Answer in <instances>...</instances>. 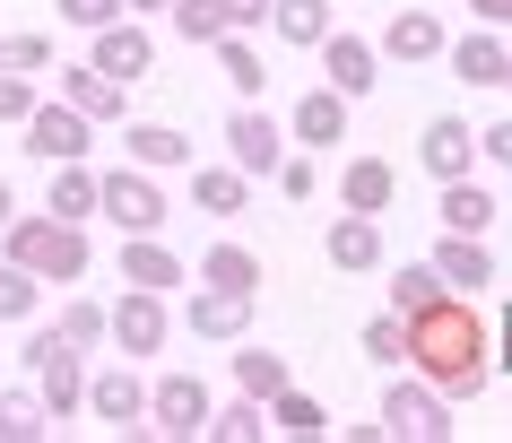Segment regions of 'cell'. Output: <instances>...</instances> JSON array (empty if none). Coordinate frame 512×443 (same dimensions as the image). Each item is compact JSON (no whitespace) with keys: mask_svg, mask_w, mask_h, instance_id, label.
Wrapping results in <instances>:
<instances>
[{"mask_svg":"<svg viewBox=\"0 0 512 443\" xmlns=\"http://www.w3.org/2000/svg\"><path fill=\"white\" fill-rule=\"evenodd\" d=\"M408 374H426L452 409H460V400H478V391L495 383V339H486L478 296L443 287L426 313H408Z\"/></svg>","mask_w":512,"mask_h":443,"instance_id":"cell-1","label":"cell"},{"mask_svg":"<svg viewBox=\"0 0 512 443\" xmlns=\"http://www.w3.org/2000/svg\"><path fill=\"white\" fill-rule=\"evenodd\" d=\"M0 261H18V270H35L44 287H79L87 278V261H96V244H87V226H70V218H18L9 209V226H0Z\"/></svg>","mask_w":512,"mask_h":443,"instance_id":"cell-2","label":"cell"},{"mask_svg":"<svg viewBox=\"0 0 512 443\" xmlns=\"http://www.w3.org/2000/svg\"><path fill=\"white\" fill-rule=\"evenodd\" d=\"M382 435L391 443H452V400L426 383V374H391V391H382Z\"/></svg>","mask_w":512,"mask_h":443,"instance_id":"cell-3","label":"cell"},{"mask_svg":"<svg viewBox=\"0 0 512 443\" xmlns=\"http://www.w3.org/2000/svg\"><path fill=\"white\" fill-rule=\"evenodd\" d=\"M96 218H113L122 235H165V183L148 166H105L96 174Z\"/></svg>","mask_w":512,"mask_h":443,"instance_id":"cell-4","label":"cell"},{"mask_svg":"<svg viewBox=\"0 0 512 443\" xmlns=\"http://www.w3.org/2000/svg\"><path fill=\"white\" fill-rule=\"evenodd\" d=\"M165 339H174V313H165L157 287H122L105 305V348L113 357H165Z\"/></svg>","mask_w":512,"mask_h":443,"instance_id":"cell-5","label":"cell"},{"mask_svg":"<svg viewBox=\"0 0 512 443\" xmlns=\"http://www.w3.org/2000/svg\"><path fill=\"white\" fill-rule=\"evenodd\" d=\"M209 409H217V391L200 383V374H157V383H148V435L157 443H200Z\"/></svg>","mask_w":512,"mask_h":443,"instance_id":"cell-6","label":"cell"},{"mask_svg":"<svg viewBox=\"0 0 512 443\" xmlns=\"http://www.w3.org/2000/svg\"><path fill=\"white\" fill-rule=\"evenodd\" d=\"M18 131H27V157H44V166L87 157V148H96V122H87L79 105H61V96H35V113L18 122Z\"/></svg>","mask_w":512,"mask_h":443,"instance_id":"cell-7","label":"cell"},{"mask_svg":"<svg viewBox=\"0 0 512 443\" xmlns=\"http://www.w3.org/2000/svg\"><path fill=\"white\" fill-rule=\"evenodd\" d=\"M252 313H261V296H235V287H191V296H183V331L209 339V348H235V339H252Z\"/></svg>","mask_w":512,"mask_h":443,"instance_id":"cell-8","label":"cell"},{"mask_svg":"<svg viewBox=\"0 0 512 443\" xmlns=\"http://www.w3.org/2000/svg\"><path fill=\"white\" fill-rule=\"evenodd\" d=\"M313 53H322V87H339L348 105H365V96L382 87V44H365V35L330 27L322 44H313Z\"/></svg>","mask_w":512,"mask_h":443,"instance_id":"cell-9","label":"cell"},{"mask_svg":"<svg viewBox=\"0 0 512 443\" xmlns=\"http://www.w3.org/2000/svg\"><path fill=\"white\" fill-rule=\"evenodd\" d=\"M87 417L113 426V435H148V383H139V365H105V374H87Z\"/></svg>","mask_w":512,"mask_h":443,"instance_id":"cell-10","label":"cell"},{"mask_svg":"<svg viewBox=\"0 0 512 443\" xmlns=\"http://www.w3.org/2000/svg\"><path fill=\"white\" fill-rule=\"evenodd\" d=\"M417 166H426V183H460V174H478V122L434 113L426 131H417Z\"/></svg>","mask_w":512,"mask_h":443,"instance_id":"cell-11","label":"cell"},{"mask_svg":"<svg viewBox=\"0 0 512 443\" xmlns=\"http://www.w3.org/2000/svg\"><path fill=\"white\" fill-rule=\"evenodd\" d=\"M53 96L61 105H79L96 131H113V122H131V87L122 79H105L96 61H70V70H53Z\"/></svg>","mask_w":512,"mask_h":443,"instance_id":"cell-12","label":"cell"},{"mask_svg":"<svg viewBox=\"0 0 512 443\" xmlns=\"http://www.w3.org/2000/svg\"><path fill=\"white\" fill-rule=\"evenodd\" d=\"M278 157H287V122L261 113V105H243L235 122H226V166H243L261 183V174H278Z\"/></svg>","mask_w":512,"mask_h":443,"instance_id":"cell-13","label":"cell"},{"mask_svg":"<svg viewBox=\"0 0 512 443\" xmlns=\"http://www.w3.org/2000/svg\"><path fill=\"white\" fill-rule=\"evenodd\" d=\"M87 61H96V70H105V79H157V44H148V27H139V18H113V27H96L87 35Z\"/></svg>","mask_w":512,"mask_h":443,"instance_id":"cell-14","label":"cell"},{"mask_svg":"<svg viewBox=\"0 0 512 443\" xmlns=\"http://www.w3.org/2000/svg\"><path fill=\"white\" fill-rule=\"evenodd\" d=\"M287 148H348V96L339 87H304L287 105Z\"/></svg>","mask_w":512,"mask_h":443,"instance_id":"cell-15","label":"cell"},{"mask_svg":"<svg viewBox=\"0 0 512 443\" xmlns=\"http://www.w3.org/2000/svg\"><path fill=\"white\" fill-rule=\"evenodd\" d=\"M35 400H44L53 426H70V417L87 409V365H79V348H44V357H35Z\"/></svg>","mask_w":512,"mask_h":443,"instance_id":"cell-16","label":"cell"},{"mask_svg":"<svg viewBox=\"0 0 512 443\" xmlns=\"http://www.w3.org/2000/svg\"><path fill=\"white\" fill-rule=\"evenodd\" d=\"M426 261H434V278H443V287H460V296L495 287V252H486V235H452V226H443Z\"/></svg>","mask_w":512,"mask_h":443,"instance_id":"cell-17","label":"cell"},{"mask_svg":"<svg viewBox=\"0 0 512 443\" xmlns=\"http://www.w3.org/2000/svg\"><path fill=\"white\" fill-rule=\"evenodd\" d=\"M322 252H330V270H348V278L382 270V218H365V209H339V218H330V235H322Z\"/></svg>","mask_w":512,"mask_h":443,"instance_id":"cell-18","label":"cell"},{"mask_svg":"<svg viewBox=\"0 0 512 443\" xmlns=\"http://www.w3.org/2000/svg\"><path fill=\"white\" fill-rule=\"evenodd\" d=\"M443 18L434 9H391V27H382V61H408V70H426V61H443Z\"/></svg>","mask_w":512,"mask_h":443,"instance_id":"cell-19","label":"cell"},{"mask_svg":"<svg viewBox=\"0 0 512 443\" xmlns=\"http://www.w3.org/2000/svg\"><path fill=\"white\" fill-rule=\"evenodd\" d=\"M391 192H400V166H391V157H374V148H356L348 166H339V209L382 218V209H391Z\"/></svg>","mask_w":512,"mask_h":443,"instance_id":"cell-20","label":"cell"},{"mask_svg":"<svg viewBox=\"0 0 512 443\" xmlns=\"http://www.w3.org/2000/svg\"><path fill=\"white\" fill-rule=\"evenodd\" d=\"M183 252L165 244V235H122V287H157V296H174L183 287Z\"/></svg>","mask_w":512,"mask_h":443,"instance_id":"cell-21","label":"cell"},{"mask_svg":"<svg viewBox=\"0 0 512 443\" xmlns=\"http://www.w3.org/2000/svg\"><path fill=\"white\" fill-rule=\"evenodd\" d=\"M443 61H452V79H460V87H504L512 44H504L495 27H469V35H452V44H443Z\"/></svg>","mask_w":512,"mask_h":443,"instance_id":"cell-22","label":"cell"},{"mask_svg":"<svg viewBox=\"0 0 512 443\" xmlns=\"http://www.w3.org/2000/svg\"><path fill=\"white\" fill-rule=\"evenodd\" d=\"M113 131H122V157L148 166V174H183L191 166V139L174 122H113Z\"/></svg>","mask_w":512,"mask_h":443,"instance_id":"cell-23","label":"cell"},{"mask_svg":"<svg viewBox=\"0 0 512 443\" xmlns=\"http://www.w3.org/2000/svg\"><path fill=\"white\" fill-rule=\"evenodd\" d=\"M191 209L200 218H243L252 209V174L243 166H191Z\"/></svg>","mask_w":512,"mask_h":443,"instance_id":"cell-24","label":"cell"},{"mask_svg":"<svg viewBox=\"0 0 512 443\" xmlns=\"http://www.w3.org/2000/svg\"><path fill=\"white\" fill-rule=\"evenodd\" d=\"M261 409H270V435H278V443H322V435H330V409L313 400V391H296V383L270 391Z\"/></svg>","mask_w":512,"mask_h":443,"instance_id":"cell-25","label":"cell"},{"mask_svg":"<svg viewBox=\"0 0 512 443\" xmlns=\"http://www.w3.org/2000/svg\"><path fill=\"white\" fill-rule=\"evenodd\" d=\"M200 287H235V296H261V252L235 244V235H217L200 252Z\"/></svg>","mask_w":512,"mask_h":443,"instance_id":"cell-26","label":"cell"},{"mask_svg":"<svg viewBox=\"0 0 512 443\" xmlns=\"http://www.w3.org/2000/svg\"><path fill=\"white\" fill-rule=\"evenodd\" d=\"M330 27H339V18H330V0H270V35L287 44V53H313Z\"/></svg>","mask_w":512,"mask_h":443,"instance_id":"cell-27","label":"cell"},{"mask_svg":"<svg viewBox=\"0 0 512 443\" xmlns=\"http://www.w3.org/2000/svg\"><path fill=\"white\" fill-rule=\"evenodd\" d=\"M434 209H443V226H452V235H486V226H495V192H486L478 174H460V183H434Z\"/></svg>","mask_w":512,"mask_h":443,"instance_id":"cell-28","label":"cell"},{"mask_svg":"<svg viewBox=\"0 0 512 443\" xmlns=\"http://www.w3.org/2000/svg\"><path fill=\"white\" fill-rule=\"evenodd\" d=\"M209 53H217V79H226V87H235V96H243V105H261V87H270V61H261V53H252V35H217V44H209Z\"/></svg>","mask_w":512,"mask_h":443,"instance_id":"cell-29","label":"cell"},{"mask_svg":"<svg viewBox=\"0 0 512 443\" xmlns=\"http://www.w3.org/2000/svg\"><path fill=\"white\" fill-rule=\"evenodd\" d=\"M209 443H270V409L252 400V391H235V400H217L209 426H200Z\"/></svg>","mask_w":512,"mask_h":443,"instance_id":"cell-30","label":"cell"},{"mask_svg":"<svg viewBox=\"0 0 512 443\" xmlns=\"http://www.w3.org/2000/svg\"><path fill=\"white\" fill-rule=\"evenodd\" d=\"M44 209H53V218H70V226L96 218V174H87V157H61V166H53V192H44Z\"/></svg>","mask_w":512,"mask_h":443,"instance_id":"cell-31","label":"cell"},{"mask_svg":"<svg viewBox=\"0 0 512 443\" xmlns=\"http://www.w3.org/2000/svg\"><path fill=\"white\" fill-rule=\"evenodd\" d=\"M235 391H252V400H270V391H287V357L278 348H252V339H235Z\"/></svg>","mask_w":512,"mask_h":443,"instance_id":"cell-32","label":"cell"},{"mask_svg":"<svg viewBox=\"0 0 512 443\" xmlns=\"http://www.w3.org/2000/svg\"><path fill=\"white\" fill-rule=\"evenodd\" d=\"M53 339L79 348V357H96V348H105V305H96V296H70V305L53 313Z\"/></svg>","mask_w":512,"mask_h":443,"instance_id":"cell-33","label":"cell"},{"mask_svg":"<svg viewBox=\"0 0 512 443\" xmlns=\"http://www.w3.org/2000/svg\"><path fill=\"white\" fill-rule=\"evenodd\" d=\"M35 313H44V278L18 270V261H0V322H9V331H27Z\"/></svg>","mask_w":512,"mask_h":443,"instance_id":"cell-34","label":"cell"},{"mask_svg":"<svg viewBox=\"0 0 512 443\" xmlns=\"http://www.w3.org/2000/svg\"><path fill=\"white\" fill-rule=\"evenodd\" d=\"M382 296H391V313H400V322H408V313H426L434 296H443V278H434V261H400Z\"/></svg>","mask_w":512,"mask_h":443,"instance_id":"cell-35","label":"cell"},{"mask_svg":"<svg viewBox=\"0 0 512 443\" xmlns=\"http://www.w3.org/2000/svg\"><path fill=\"white\" fill-rule=\"evenodd\" d=\"M44 435H53L44 400L35 391H0V443H44Z\"/></svg>","mask_w":512,"mask_h":443,"instance_id":"cell-36","label":"cell"},{"mask_svg":"<svg viewBox=\"0 0 512 443\" xmlns=\"http://www.w3.org/2000/svg\"><path fill=\"white\" fill-rule=\"evenodd\" d=\"M0 70H18V79H44V70H53V35H35V27H0Z\"/></svg>","mask_w":512,"mask_h":443,"instance_id":"cell-37","label":"cell"},{"mask_svg":"<svg viewBox=\"0 0 512 443\" xmlns=\"http://www.w3.org/2000/svg\"><path fill=\"white\" fill-rule=\"evenodd\" d=\"M365 357H374V365H408V322H400L391 305L365 322Z\"/></svg>","mask_w":512,"mask_h":443,"instance_id":"cell-38","label":"cell"},{"mask_svg":"<svg viewBox=\"0 0 512 443\" xmlns=\"http://www.w3.org/2000/svg\"><path fill=\"white\" fill-rule=\"evenodd\" d=\"M165 18H174V35H183V44H217V35H226V18H217V0H174Z\"/></svg>","mask_w":512,"mask_h":443,"instance_id":"cell-39","label":"cell"},{"mask_svg":"<svg viewBox=\"0 0 512 443\" xmlns=\"http://www.w3.org/2000/svg\"><path fill=\"white\" fill-rule=\"evenodd\" d=\"M270 183H278V192H287V200H313V192H322V166H313L304 148H287V157H278V174H270Z\"/></svg>","mask_w":512,"mask_h":443,"instance_id":"cell-40","label":"cell"},{"mask_svg":"<svg viewBox=\"0 0 512 443\" xmlns=\"http://www.w3.org/2000/svg\"><path fill=\"white\" fill-rule=\"evenodd\" d=\"M61 9V27H79V35H96V27H113V18H131L122 0H53Z\"/></svg>","mask_w":512,"mask_h":443,"instance_id":"cell-41","label":"cell"},{"mask_svg":"<svg viewBox=\"0 0 512 443\" xmlns=\"http://www.w3.org/2000/svg\"><path fill=\"white\" fill-rule=\"evenodd\" d=\"M478 166H495V174H504V183H512V113H504V122H486V131H478Z\"/></svg>","mask_w":512,"mask_h":443,"instance_id":"cell-42","label":"cell"},{"mask_svg":"<svg viewBox=\"0 0 512 443\" xmlns=\"http://www.w3.org/2000/svg\"><path fill=\"white\" fill-rule=\"evenodd\" d=\"M27 113H35V79H18V70H0V122L18 131Z\"/></svg>","mask_w":512,"mask_h":443,"instance_id":"cell-43","label":"cell"},{"mask_svg":"<svg viewBox=\"0 0 512 443\" xmlns=\"http://www.w3.org/2000/svg\"><path fill=\"white\" fill-rule=\"evenodd\" d=\"M217 18H226V35H252L270 27V0H217Z\"/></svg>","mask_w":512,"mask_h":443,"instance_id":"cell-44","label":"cell"},{"mask_svg":"<svg viewBox=\"0 0 512 443\" xmlns=\"http://www.w3.org/2000/svg\"><path fill=\"white\" fill-rule=\"evenodd\" d=\"M469 18H478V27H495V35H512V0H469Z\"/></svg>","mask_w":512,"mask_h":443,"instance_id":"cell-45","label":"cell"},{"mask_svg":"<svg viewBox=\"0 0 512 443\" xmlns=\"http://www.w3.org/2000/svg\"><path fill=\"white\" fill-rule=\"evenodd\" d=\"M495 365H504V374H512V296H504V305H495Z\"/></svg>","mask_w":512,"mask_h":443,"instance_id":"cell-46","label":"cell"},{"mask_svg":"<svg viewBox=\"0 0 512 443\" xmlns=\"http://www.w3.org/2000/svg\"><path fill=\"white\" fill-rule=\"evenodd\" d=\"M122 9H131V18H165V9H174V0H122Z\"/></svg>","mask_w":512,"mask_h":443,"instance_id":"cell-47","label":"cell"},{"mask_svg":"<svg viewBox=\"0 0 512 443\" xmlns=\"http://www.w3.org/2000/svg\"><path fill=\"white\" fill-rule=\"evenodd\" d=\"M9 209H18V192H9V183H0V226H9Z\"/></svg>","mask_w":512,"mask_h":443,"instance_id":"cell-48","label":"cell"},{"mask_svg":"<svg viewBox=\"0 0 512 443\" xmlns=\"http://www.w3.org/2000/svg\"><path fill=\"white\" fill-rule=\"evenodd\" d=\"M504 96H512V61H504Z\"/></svg>","mask_w":512,"mask_h":443,"instance_id":"cell-49","label":"cell"}]
</instances>
